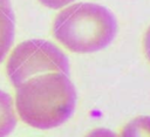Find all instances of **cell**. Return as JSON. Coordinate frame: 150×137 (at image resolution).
Returning a JSON list of instances; mask_svg holds the SVG:
<instances>
[{
  "instance_id": "obj_1",
  "label": "cell",
  "mask_w": 150,
  "mask_h": 137,
  "mask_svg": "<svg viewBox=\"0 0 150 137\" xmlns=\"http://www.w3.org/2000/svg\"><path fill=\"white\" fill-rule=\"evenodd\" d=\"M75 107V87L68 75L62 73L34 76L16 88V115L36 129L60 126L73 115Z\"/></svg>"
},
{
  "instance_id": "obj_2",
  "label": "cell",
  "mask_w": 150,
  "mask_h": 137,
  "mask_svg": "<svg viewBox=\"0 0 150 137\" xmlns=\"http://www.w3.org/2000/svg\"><path fill=\"white\" fill-rule=\"evenodd\" d=\"M52 33L71 53L89 54L107 48L117 34L115 15L94 2L70 4L56 14Z\"/></svg>"
},
{
  "instance_id": "obj_3",
  "label": "cell",
  "mask_w": 150,
  "mask_h": 137,
  "mask_svg": "<svg viewBox=\"0 0 150 137\" xmlns=\"http://www.w3.org/2000/svg\"><path fill=\"white\" fill-rule=\"evenodd\" d=\"M6 73L11 84L18 88L27 80L48 73L69 74L67 55L53 42L30 39L19 43L11 53Z\"/></svg>"
},
{
  "instance_id": "obj_4",
  "label": "cell",
  "mask_w": 150,
  "mask_h": 137,
  "mask_svg": "<svg viewBox=\"0 0 150 137\" xmlns=\"http://www.w3.org/2000/svg\"><path fill=\"white\" fill-rule=\"evenodd\" d=\"M15 37V15L11 0H0V63L7 56Z\"/></svg>"
},
{
  "instance_id": "obj_5",
  "label": "cell",
  "mask_w": 150,
  "mask_h": 137,
  "mask_svg": "<svg viewBox=\"0 0 150 137\" xmlns=\"http://www.w3.org/2000/svg\"><path fill=\"white\" fill-rule=\"evenodd\" d=\"M18 115L12 96L0 90V137H7L16 126Z\"/></svg>"
},
{
  "instance_id": "obj_6",
  "label": "cell",
  "mask_w": 150,
  "mask_h": 137,
  "mask_svg": "<svg viewBox=\"0 0 150 137\" xmlns=\"http://www.w3.org/2000/svg\"><path fill=\"white\" fill-rule=\"evenodd\" d=\"M117 137H150V116H137L129 121Z\"/></svg>"
},
{
  "instance_id": "obj_7",
  "label": "cell",
  "mask_w": 150,
  "mask_h": 137,
  "mask_svg": "<svg viewBox=\"0 0 150 137\" xmlns=\"http://www.w3.org/2000/svg\"><path fill=\"white\" fill-rule=\"evenodd\" d=\"M42 6L49 8V9H61L70 4H73L75 0H38Z\"/></svg>"
},
{
  "instance_id": "obj_8",
  "label": "cell",
  "mask_w": 150,
  "mask_h": 137,
  "mask_svg": "<svg viewBox=\"0 0 150 137\" xmlns=\"http://www.w3.org/2000/svg\"><path fill=\"white\" fill-rule=\"evenodd\" d=\"M84 137H117V135L105 128H95L90 130Z\"/></svg>"
},
{
  "instance_id": "obj_9",
  "label": "cell",
  "mask_w": 150,
  "mask_h": 137,
  "mask_svg": "<svg viewBox=\"0 0 150 137\" xmlns=\"http://www.w3.org/2000/svg\"><path fill=\"white\" fill-rule=\"evenodd\" d=\"M142 46H143V53L145 55V59L150 63V26L148 27V29L145 30V33L143 35Z\"/></svg>"
}]
</instances>
